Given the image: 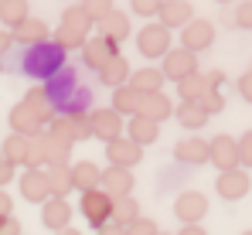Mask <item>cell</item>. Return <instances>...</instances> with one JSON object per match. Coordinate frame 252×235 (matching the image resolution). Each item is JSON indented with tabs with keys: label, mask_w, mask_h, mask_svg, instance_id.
I'll return each mask as SVG.
<instances>
[{
	"label": "cell",
	"mask_w": 252,
	"mask_h": 235,
	"mask_svg": "<svg viewBox=\"0 0 252 235\" xmlns=\"http://www.w3.org/2000/svg\"><path fill=\"white\" fill-rule=\"evenodd\" d=\"M44 89L51 92L58 113H89V106H92V89L79 82V68L75 65H62L44 82Z\"/></svg>",
	"instance_id": "6da1fadb"
},
{
	"label": "cell",
	"mask_w": 252,
	"mask_h": 235,
	"mask_svg": "<svg viewBox=\"0 0 252 235\" xmlns=\"http://www.w3.org/2000/svg\"><path fill=\"white\" fill-rule=\"evenodd\" d=\"M65 55H68V51L51 38L41 41V44H31V48H24V55H21V72L38 78V82H48L62 65H68Z\"/></svg>",
	"instance_id": "7a4b0ae2"
},
{
	"label": "cell",
	"mask_w": 252,
	"mask_h": 235,
	"mask_svg": "<svg viewBox=\"0 0 252 235\" xmlns=\"http://www.w3.org/2000/svg\"><path fill=\"white\" fill-rule=\"evenodd\" d=\"M48 133L68 140V143H79V140H89L92 136V123H89V113H55V119L48 123Z\"/></svg>",
	"instance_id": "3957f363"
},
{
	"label": "cell",
	"mask_w": 252,
	"mask_h": 235,
	"mask_svg": "<svg viewBox=\"0 0 252 235\" xmlns=\"http://www.w3.org/2000/svg\"><path fill=\"white\" fill-rule=\"evenodd\" d=\"M170 28L167 24H160V21H154V24H147V28H140V34H136V51L143 55V58H164L170 51Z\"/></svg>",
	"instance_id": "277c9868"
},
{
	"label": "cell",
	"mask_w": 252,
	"mask_h": 235,
	"mask_svg": "<svg viewBox=\"0 0 252 235\" xmlns=\"http://www.w3.org/2000/svg\"><path fill=\"white\" fill-rule=\"evenodd\" d=\"M113 201L116 198L102 188H92V191H82V215L92 229H102L106 222H113Z\"/></svg>",
	"instance_id": "5b68a950"
},
{
	"label": "cell",
	"mask_w": 252,
	"mask_h": 235,
	"mask_svg": "<svg viewBox=\"0 0 252 235\" xmlns=\"http://www.w3.org/2000/svg\"><path fill=\"white\" fill-rule=\"evenodd\" d=\"M252 188L249 167H232V170H218V181H215V191L225 198V201H242Z\"/></svg>",
	"instance_id": "8992f818"
},
{
	"label": "cell",
	"mask_w": 252,
	"mask_h": 235,
	"mask_svg": "<svg viewBox=\"0 0 252 235\" xmlns=\"http://www.w3.org/2000/svg\"><path fill=\"white\" fill-rule=\"evenodd\" d=\"M120 55V41H113V38H106V34H99V38H85L82 44V65L85 68H102L109 58H116Z\"/></svg>",
	"instance_id": "52a82bcc"
},
{
	"label": "cell",
	"mask_w": 252,
	"mask_h": 235,
	"mask_svg": "<svg viewBox=\"0 0 252 235\" xmlns=\"http://www.w3.org/2000/svg\"><path fill=\"white\" fill-rule=\"evenodd\" d=\"M181 44L184 48H191V51H208L211 44H215V24L205 21V17H191L184 28H181Z\"/></svg>",
	"instance_id": "ba28073f"
},
{
	"label": "cell",
	"mask_w": 252,
	"mask_h": 235,
	"mask_svg": "<svg viewBox=\"0 0 252 235\" xmlns=\"http://www.w3.org/2000/svg\"><path fill=\"white\" fill-rule=\"evenodd\" d=\"M164 75L170 82H181L184 75H191V72H198V51H191V48H170L167 55H164Z\"/></svg>",
	"instance_id": "9c48e42d"
},
{
	"label": "cell",
	"mask_w": 252,
	"mask_h": 235,
	"mask_svg": "<svg viewBox=\"0 0 252 235\" xmlns=\"http://www.w3.org/2000/svg\"><path fill=\"white\" fill-rule=\"evenodd\" d=\"M44 126H48V119L31 106V102H17L14 109H10V130L14 133H24V136H34V133H41Z\"/></svg>",
	"instance_id": "30bf717a"
},
{
	"label": "cell",
	"mask_w": 252,
	"mask_h": 235,
	"mask_svg": "<svg viewBox=\"0 0 252 235\" xmlns=\"http://www.w3.org/2000/svg\"><path fill=\"white\" fill-rule=\"evenodd\" d=\"M89 123H92V136H99L102 143H109L123 133V113H116L113 106L109 109H92Z\"/></svg>",
	"instance_id": "8fae6325"
},
{
	"label": "cell",
	"mask_w": 252,
	"mask_h": 235,
	"mask_svg": "<svg viewBox=\"0 0 252 235\" xmlns=\"http://www.w3.org/2000/svg\"><path fill=\"white\" fill-rule=\"evenodd\" d=\"M211 164L218 170H232V167H242V157H239V140L228 136V133H218L211 140Z\"/></svg>",
	"instance_id": "7c38bea8"
},
{
	"label": "cell",
	"mask_w": 252,
	"mask_h": 235,
	"mask_svg": "<svg viewBox=\"0 0 252 235\" xmlns=\"http://www.w3.org/2000/svg\"><path fill=\"white\" fill-rule=\"evenodd\" d=\"M174 215H177L184 225L201 222V218L208 215V198L201 195V191H184V195H177V201H174Z\"/></svg>",
	"instance_id": "4fadbf2b"
},
{
	"label": "cell",
	"mask_w": 252,
	"mask_h": 235,
	"mask_svg": "<svg viewBox=\"0 0 252 235\" xmlns=\"http://www.w3.org/2000/svg\"><path fill=\"white\" fill-rule=\"evenodd\" d=\"M106 157H109V164H116V167H133V164H140L143 147H140L133 136H116V140L106 143Z\"/></svg>",
	"instance_id": "5bb4252c"
},
{
	"label": "cell",
	"mask_w": 252,
	"mask_h": 235,
	"mask_svg": "<svg viewBox=\"0 0 252 235\" xmlns=\"http://www.w3.org/2000/svg\"><path fill=\"white\" fill-rule=\"evenodd\" d=\"M21 195L28 201H48L51 198V184H48V170L44 167H28L21 174Z\"/></svg>",
	"instance_id": "9a60e30c"
},
{
	"label": "cell",
	"mask_w": 252,
	"mask_h": 235,
	"mask_svg": "<svg viewBox=\"0 0 252 235\" xmlns=\"http://www.w3.org/2000/svg\"><path fill=\"white\" fill-rule=\"evenodd\" d=\"M129 170H133V167H116V164H109V167L102 170V191H109L113 198L133 195V184H136V177H133Z\"/></svg>",
	"instance_id": "2e32d148"
},
{
	"label": "cell",
	"mask_w": 252,
	"mask_h": 235,
	"mask_svg": "<svg viewBox=\"0 0 252 235\" xmlns=\"http://www.w3.org/2000/svg\"><path fill=\"white\" fill-rule=\"evenodd\" d=\"M10 34L17 44H24V48H31V44H41V41L51 38V28L44 24L41 17H24L17 28H10Z\"/></svg>",
	"instance_id": "e0dca14e"
},
{
	"label": "cell",
	"mask_w": 252,
	"mask_h": 235,
	"mask_svg": "<svg viewBox=\"0 0 252 235\" xmlns=\"http://www.w3.org/2000/svg\"><path fill=\"white\" fill-rule=\"evenodd\" d=\"M174 157L181 160V164H208L211 160V140H201V136H188V140H181L177 147H174Z\"/></svg>",
	"instance_id": "ac0fdd59"
},
{
	"label": "cell",
	"mask_w": 252,
	"mask_h": 235,
	"mask_svg": "<svg viewBox=\"0 0 252 235\" xmlns=\"http://www.w3.org/2000/svg\"><path fill=\"white\" fill-rule=\"evenodd\" d=\"M41 222H44V229H51V232L65 229V225L72 222V204H68L65 198L51 195L48 201H44V208H41Z\"/></svg>",
	"instance_id": "d6986e66"
},
{
	"label": "cell",
	"mask_w": 252,
	"mask_h": 235,
	"mask_svg": "<svg viewBox=\"0 0 252 235\" xmlns=\"http://www.w3.org/2000/svg\"><path fill=\"white\" fill-rule=\"evenodd\" d=\"M174 116L184 130H201L211 119V113L201 106V99H181V106H174Z\"/></svg>",
	"instance_id": "ffe728a7"
},
{
	"label": "cell",
	"mask_w": 252,
	"mask_h": 235,
	"mask_svg": "<svg viewBox=\"0 0 252 235\" xmlns=\"http://www.w3.org/2000/svg\"><path fill=\"white\" fill-rule=\"evenodd\" d=\"M157 17H160V24H167L170 31H177V28H184L194 17V3L191 0H164Z\"/></svg>",
	"instance_id": "44dd1931"
},
{
	"label": "cell",
	"mask_w": 252,
	"mask_h": 235,
	"mask_svg": "<svg viewBox=\"0 0 252 235\" xmlns=\"http://www.w3.org/2000/svg\"><path fill=\"white\" fill-rule=\"evenodd\" d=\"M136 116H147V119L164 123V119L174 116V102L164 96V89H160V92H147V96H143V106H140V113H136Z\"/></svg>",
	"instance_id": "7402d4cb"
},
{
	"label": "cell",
	"mask_w": 252,
	"mask_h": 235,
	"mask_svg": "<svg viewBox=\"0 0 252 235\" xmlns=\"http://www.w3.org/2000/svg\"><path fill=\"white\" fill-rule=\"evenodd\" d=\"M140 106H143V92H140V89H133L129 82L113 89V109H116V113H123V116H136V113H140Z\"/></svg>",
	"instance_id": "603a6c76"
},
{
	"label": "cell",
	"mask_w": 252,
	"mask_h": 235,
	"mask_svg": "<svg viewBox=\"0 0 252 235\" xmlns=\"http://www.w3.org/2000/svg\"><path fill=\"white\" fill-rule=\"evenodd\" d=\"M72 181H75V191H92V188H102V170L92 164V160H79L72 164Z\"/></svg>",
	"instance_id": "cb8c5ba5"
},
{
	"label": "cell",
	"mask_w": 252,
	"mask_h": 235,
	"mask_svg": "<svg viewBox=\"0 0 252 235\" xmlns=\"http://www.w3.org/2000/svg\"><path fill=\"white\" fill-rule=\"evenodd\" d=\"M133 75V68H129V62H126L123 55H116V58H109L102 68H99V82L102 85H109V89H116V85H126Z\"/></svg>",
	"instance_id": "d4e9b609"
},
{
	"label": "cell",
	"mask_w": 252,
	"mask_h": 235,
	"mask_svg": "<svg viewBox=\"0 0 252 235\" xmlns=\"http://www.w3.org/2000/svg\"><path fill=\"white\" fill-rule=\"evenodd\" d=\"M164 82H167L164 68H154V65H143V68H136V72L129 75V85H133V89H140L143 96H147V92H160V89H164Z\"/></svg>",
	"instance_id": "484cf974"
},
{
	"label": "cell",
	"mask_w": 252,
	"mask_h": 235,
	"mask_svg": "<svg viewBox=\"0 0 252 235\" xmlns=\"http://www.w3.org/2000/svg\"><path fill=\"white\" fill-rule=\"evenodd\" d=\"M126 133H129L140 147H150V143H157V136H160V123H157V119H147V116H133L129 126H126Z\"/></svg>",
	"instance_id": "4316f807"
},
{
	"label": "cell",
	"mask_w": 252,
	"mask_h": 235,
	"mask_svg": "<svg viewBox=\"0 0 252 235\" xmlns=\"http://www.w3.org/2000/svg\"><path fill=\"white\" fill-rule=\"evenodd\" d=\"M28 147H31V136H24V133H14L10 130V136L0 143V150L7 160H14L17 167H28Z\"/></svg>",
	"instance_id": "83f0119b"
},
{
	"label": "cell",
	"mask_w": 252,
	"mask_h": 235,
	"mask_svg": "<svg viewBox=\"0 0 252 235\" xmlns=\"http://www.w3.org/2000/svg\"><path fill=\"white\" fill-rule=\"evenodd\" d=\"M62 24H65V28H72V31H79L82 38H89V31H92V24H95V21H92V14L85 10L82 3H72V7H65V10H62Z\"/></svg>",
	"instance_id": "f1b7e54d"
},
{
	"label": "cell",
	"mask_w": 252,
	"mask_h": 235,
	"mask_svg": "<svg viewBox=\"0 0 252 235\" xmlns=\"http://www.w3.org/2000/svg\"><path fill=\"white\" fill-rule=\"evenodd\" d=\"M208 89H215V85H211V78H208V72H191V75H184L181 82H177L181 99H201Z\"/></svg>",
	"instance_id": "f546056e"
},
{
	"label": "cell",
	"mask_w": 252,
	"mask_h": 235,
	"mask_svg": "<svg viewBox=\"0 0 252 235\" xmlns=\"http://www.w3.org/2000/svg\"><path fill=\"white\" fill-rule=\"evenodd\" d=\"M99 34H106V38H113V41L129 38V17H126L123 10H113V14H106V17L99 21Z\"/></svg>",
	"instance_id": "4dcf8cb0"
},
{
	"label": "cell",
	"mask_w": 252,
	"mask_h": 235,
	"mask_svg": "<svg viewBox=\"0 0 252 235\" xmlns=\"http://www.w3.org/2000/svg\"><path fill=\"white\" fill-rule=\"evenodd\" d=\"M48 170V184H51V195L65 198L68 191H75V181H72V167L68 164H58V167H44Z\"/></svg>",
	"instance_id": "1f68e13d"
},
{
	"label": "cell",
	"mask_w": 252,
	"mask_h": 235,
	"mask_svg": "<svg viewBox=\"0 0 252 235\" xmlns=\"http://www.w3.org/2000/svg\"><path fill=\"white\" fill-rule=\"evenodd\" d=\"M24 17H31L28 0H0V24L3 28H17Z\"/></svg>",
	"instance_id": "d6a6232c"
},
{
	"label": "cell",
	"mask_w": 252,
	"mask_h": 235,
	"mask_svg": "<svg viewBox=\"0 0 252 235\" xmlns=\"http://www.w3.org/2000/svg\"><path fill=\"white\" fill-rule=\"evenodd\" d=\"M24 102H31V106H34V109H38V113H41L48 123L55 119V113H58V109H55V99H51V92H48L44 85H34V89H28Z\"/></svg>",
	"instance_id": "836d02e7"
},
{
	"label": "cell",
	"mask_w": 252,
	"mask_h": 235,
	"mask_svg": "<svg viewBox=\"0 0 252 235\" xmlns=\"http://www.w3.org/2000/svg\"><path fill=\"white\" fill-rule=\"evenodd\" d=\"M136 218H140V201H136V198H116V201H113V222H116V225H133V222H136Z\"/></svg>",
	"instance_id": "e575fe53"
},
{
	"label": "cell",
	"mask_w": 252,
	"mask_h": 235,
	"mask_svg": "<svg viewBox=\"0 0 252 235\" xmlns=\"http://www.w3.org/2000/svg\"><path fill=\"white\" fill-rule=\"evenodd\" d=\"M68 157H72V143L62 140V136H55V133H48V167L68 164Z\"/></svg>",
	"instance_id": "d590c367"
},
{
	"label": "cell",
	"mask_w": 252,
	"mask_h": 235,
	"mask_svg": "<svg viewBox=\"0 0 252 235\" xmlns=\"http://www.w3.org/2000/svg\"><path fill=\"white\" fill-rule=\"evenodd\" d=\"M28 167H48V133H34L28 147Z\"/></svg>",
	"instance_id": "8d00e7d4"
},
{
	"label": "cell",
	"mask_w": 252,
	"mask_h": 235,
	"mask_svg": "<svg viewBox=\"0 0 252 235\" xmlns=\"http://www.w3.org/2000/svg\"><path fill=\"white\" fill-rule=\"evenodd\" d=\"M51 41H58L65 51H75V48H82L85 38L79 34V31H72V28H65V24H58V31L51 34Z\"/></svg>",
	"instance_id": "74e56055"
},
{
	"label": "cell",
	"mask_w": 252,
	"mask_h": 235,
	"mask_svg": "<svg viewBox=\"0 0 252 235\" xmlns=\"http://www.w3.org/2000/svg\"><path fill=\"white\" fill-rule=\"evenodd\" d=\"M82 7L92 14V21H95V24H99L106 14H113V10H116V3H113V0H82Z\"/></svg>",
	"instance_id": "f35d334b"
},
{
	"label": "cell",
	"mask_w": 252,
	"mask_h": 235,
	"mask_svg": "<svg viewBox=\"0 0 252 235\" xmlns=\"http://www.w3.org/2000/svg\"><path fill=\"white\" fill-rule=\"evenodd\" d=\"M160 7H164V0H129V10L140 17H157Z\"/></svg>",
	"instance_id": "ab89813d"
},
{
	"label": "cell",
	"mask_w": 252,
	"mask_h": 235,
	"mask_svg": "<svg viewBox=\"0 0 252 235\" xmlns=\"http://www.w3.org/2000/svg\"><path fill=\"white\" fill-rule=\"evenodd\" d=\"M235 28L252 31V0H242V3L235 7Z\"/></svg>",
	"instance_id": "60d3db41"
},
{
	"label": "cell",
	"mask_w": 252,
	"mask_h": 235,
	"mask_svg": "<svg viewBox=\"0 0 252 235\" xmlns=\"http://www.w3.org/2000/svg\"><path fill=\"white\" fill-rule=\"evenodd\" d=\"M201 106L215 116V113H221V109H225V99H221V92H218V89H208V92L201 96Z\"/></svg>",
	"instance_id": "b9f144b4"
},
{
	"label": "cell",
	"mask_w": 252,
	"mask_h": 235,
	"mask_svg": "<svg viewBox=\"0 0 252 235\" xmlns=\"http://www.w3.org/2000/svg\"><path fill=\"white\" fill-rule=\"evenodd\" d=\"M126 232L129 235H157L160 229H157V222H150V218H136L133 225H126Z\"/></svg>",
	"instance_id": "7bdbcfd3"
},
{
	"label": "cell",
	"mask_w": 252,
	"mask_h": 235,
	"mask_svg": "<svg viewBox=\"0 0 252 235\" xmlns=\"http://www.w3.org/2000/svg\"><path fill=\"white\" fill-rule=\"evenodd\" d=\"M239 157H242V167L252 170V130H246V133L239 136Z\"/></svg>",
	"instance_id": "ee69618b"
},
{
	"label": "cell",
	"mask_w": 252,
	"mask_h": 235,
	"mask_svg": "<svg viewBox=\"0 0 252 235\" xmlns=\"http://www.w3.org/2000/svg\"><path fill=\"white\" fill-rule=\"evenodd\" d=\"M14 170H17V164L7 160V157H0V188H3L7 181H14Z\"/></svg>",
	"instance_id": "f6af8a7d"
},
{
	"label": "cell",
	"mask_w": 252,
	"mask_h": 235,
	"mask_svg": "<svg viewBox=\"0 0 252 235\" xmlns=\"http://www.w3.org/2000/svg\"><path fill=\"white\" fill-rule=\"evenodd\" d=\"M239 96H242L246 102H252V68L242 72V78H239Z\"/></svg>",
	"instance_id": "bcb514c9"
},
{
	"label": "cell",
	"mask_w": 252,
	"mask_h": 235,
	"mask_svg": "<svg viewBox=\"0 0 252 235\" xmlns=\"http://www.w3.org/2000/svg\"><path fill=\"white\" fill-rule=\"evenodd\" d=\"M10 44H17L14 34H7V31H0V68H3V58H7V51H10Z\"/></svg>",
	"instance_id": "7dc6e473"
},
{
	"label": "cell",
	"mask_w": 252,
	"mask_h": 235,
	"mask_svg": "<svg viewBox=\"0 0 252 235\" xmlns=\"http://www.w3.org/2000/svg\"><path fill=\"white\" fill-rule=\"evenodd\" d=\"M95 235H129L126 225H116V222H106L102 229H95Z\"/></svg>",
	"instance_id": "c3c4849f"
},
{
	"label": "cell",
	"mask_w": 252,
	"mask_h": 235,
	"mask_svg": "<svg viewBox=\"0 0 252 235\" xmlns=\"http://www.w3.org/2000/svg\"><path fill=\"white\" fill-rule=\"evenodd\" d=\"M0 235H21V222H17V218L10 215V218H7V222L0 225Z\"/></svg>",
	"instance_id": "681fc988"
},
{
	"label": "cell",
	"mask_w": 252,
	"mask_h": 235,
	"mask_svg": "<svg viewBox=\"0 0 252 235\" xmlns=\"http://www.w3.org/2000/svg\"><path fill=\"white\" fill-rule=\"evenodd\" d=\"M10 208H14V201H10V195L0 188V218H7V215H10Z\"/></svg>",
	"instance_id": "f907efd6"
},
{
	"label": "cell",
	"mask_w": 252,
	"mask_h": 235,
	"mask_svg": "<svg viewBox=\"0 0 252 235\" xmlns=\"http://www.w3.org/2000/svg\"><path fill=\"white\" fill-rule=\"evenodd\" d=\"M177 235H208V232H205V229H201L198 222H191V225H184V229H181Z\"/></svg>",
	"instance_id": "816d5d0a"
},
{
	"label": "cell",
	"mask_w": 252,
	"mask_h": 235,
	"mask_svg": "<svg viewBox=\"0 0 252 235\" xmlns=\"http://www.w3.org/2000/svg\"><path fill=\"white\" fill-rule=\"evenodd\" d=\"M208 78H211V85H215V89L225 82V75H221V72H208Z\"/></svg>",
	"instance_id": "f5cc1de1"
},
{
	"label": "cell",
	"mask_w": 252,
	"mask_h": 235,
	"mask_svg": "<svg viewBox=\"0 0 252 235\" xmlns=\"http://www.w3.org/2000/svg\"><path fill=\"white\" fill-rule=\"evenodd\" d=\"M58 235H82V232H79V229H68V225H65V229H58Z\"/></svg>",
	"instance_id": "db71d44e"
},
{
	"label": "cell",
	"mask_w": 252,
	"mask_h": 235,
	"mask_svg": "<svg viewBox=\"0 0 252 235\" xmlns=\"http://www.w3.org/2000/svg\"><path fill=\"white\" fill-rule=\"evenodd\" d=\"M215 3H232V0H215Z\"/></svg>",
	"instance_id": "11a10c76"
},
{
	"label": "cell",
	"mask_w": 252,
	"mask_h": 235,
	"mask_svg": "<svg viewBox=\"0 0 252 235\" xmlns=\"http://www.w3.org/2000/svg\"><path fill=\"white\" fill-rule=\"evenodd\" d=\"M242 235H252V229H249V232H242Z\"/></svg>",
	"instance_id": "9f6ffc18"
},
{
	"label": "cell",
	"mask_w": 252,
	"mask_h": 235,
	"mask_svg": "<svg viewBox=\"0 0 252 235\" xmlns=\"http://www.w3.org/2000/svg\"><path fill=\"white\" fill-rule=\"evenodd\" d=\"M157 235H167V232H157Z\"/></svg>",
	"instance_id": "6f0895ef"
},
{
	"label": "cell",
	"mask_w": 252,
	"mask_h": 235,
	"mask_svg": "<svg viewBox=\"0 0 252 235\" xmlns=\"http://www.w3.org/2000/svg\"><path fill=\"white\" fill-rule=\"evenodd\" d=\"M0 157H3V150H0Z\"/></svg>",
	"instance_id": "680465c9"
}]
</instances>
